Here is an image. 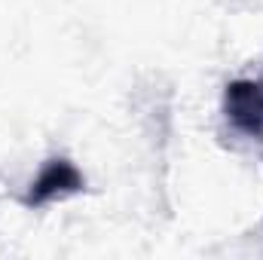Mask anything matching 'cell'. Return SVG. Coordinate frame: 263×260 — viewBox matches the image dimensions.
I'll return each mask as SVG.
<instances>
[{
  "instance_id": "2",
  "label": "cell",
  "mask_w": 263,
  "mask_h": 260,
  "mask_svg": "<svg viewBox=\"0 0 263 260\" xmlns=\"http://www.w3.org/2000/svg\"><path fill=\"white\" fill-rule=\"evenodd\" d=\"M220 110L227 117V123L239 135L263 141V89L260 80H245L236 77L223 86V98H220Z\"/></svg>"
},
{
  "instance_id": "3",
  "label": "cell",
  "mask_w": 263,
  "mask_h": 260,
  "mask_svg": "<svg viewBox=\"0 0 263 260\" xmlns=\"http://www.w3.org/2000/svg\"><path fill=\"white\" fill-rule=\"evenodd\" d=\"M260 89H263V80H260Z\"/></svg>"
},
{
  "instance_id": "1",
  "label": "cell",
  "mask_w": 263,
  "mask_h": 260,
  "mask_svg": "<svg viewBox=\"0 0 263 260\" xmlns=\"http://www.w3.org/2000/svg\"><path fill=\"white\" fill-rule=\"evenodd\" d=\"M86 193V175L77 169V162L70 156H49L40 172L34 175V181L28 184V190L22 193V205L37 211V208H46L52 202H62L67 196Z\"/></svg>"
}]
</instances>
